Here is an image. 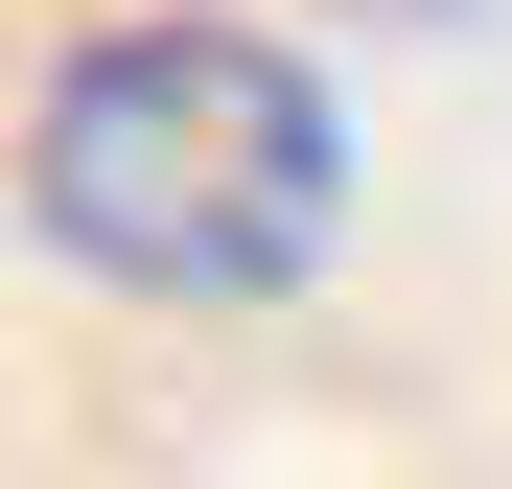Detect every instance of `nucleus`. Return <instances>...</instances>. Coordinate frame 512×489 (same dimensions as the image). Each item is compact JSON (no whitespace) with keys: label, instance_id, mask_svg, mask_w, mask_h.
<instances>
[{"label":"nucleus","instance_id":"nucleus-1","mask_svg":"<svg viewBox=\"0 0 512 489\" xmlns=\"http://www.w3.org/2000/svg\"><path fill=\"white\" fill-rule=\"evenodd\" d=\"M24 210L140 303H280L350 233V117L280 24H94L24 117Z\"/></svg>","mask_w":512,"mask_h":489}]
</instances>
